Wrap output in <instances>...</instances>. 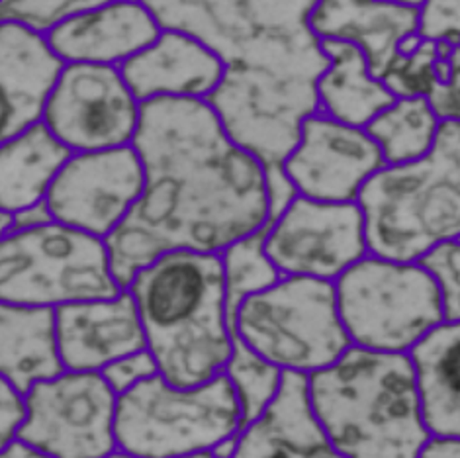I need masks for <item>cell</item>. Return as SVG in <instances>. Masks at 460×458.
<instances>
[{"instance_id": "1", "label": "cell", "mask_w": 460, "mask_h": 458, "mask_svg": "<svg viewBox=\"0 0 460 458\" xmlns=\"http://www.w3.org/2000/svg\"><path fill=\"white\" fill-rule=\"evenodd\" d=\"M131 145L144 165V194L106 239L124 290L163 255H222L269 225L265 165L235 144L206 101L141 104Z\"/></svg>"}, {"instance_id": "2", "label": "cell", "mask_w": 460, "mask_h": 458, "mask_svg": "<svg viewBox=\"0 0 460 458\" xmlns=\"http://www.w3.org/2000/svg\"><path fill=\"white\" fill-rule=\"evenodd\" d=\"M163 30L194 36L226 73L208 98L226 132L265 167L284 165L302 126L320 114L317 83L330 67L310 26L315 3L204 0L146 3Z\"/></svg>"}, {"instance_id": "3", "label": "cell", "mask_w": 460, "mask_h": 458, "mask_svg": "<svg viewBox=\"0 0 460 458\" xmlns=\"http://www.w3.org/2000/svg\"><path fill=\"white\" fill-rule=\"evenodd\" d=\"M134 296L147 351L171 386L194 388L224 374L234 353L222 255L174 251L141 269Z\"/></svg>"}, {"instance_id": "4", "label": "cell", "mask_w": 460, "mask_h": 458, "mask_svg": "<svg viewBox=\"0 0 460 458\" xmlns=\"http://www.w3.org/2000/svg\"><path fill=\"white\" fill-rule=\"evenodd\" d=\"M308 386L315 418L343 458H418L431 439L410 355L350 347Z\"/></svg>"}, {"instance_id": "5", "label": "cell", "mask_w": 460, "mask_h": 458, "mask_svg": "<svg viewBox=\"0 0 460 458\" xmlns=\"http://www.w3.org/2000/svg\"><path fill=\"white\" fill-rule=\"evenodd\" d=\"M368 253L420 263L460 239V122H441L427 157L376 172L358 196Z\"/></svg>"}, {"instance_id": "6", "label": "cell", "mask_w": 460, "mask_h": 458, "mask_svg": "<svg viewBox=\"0 0 460 458\" xmlns=\"http://www.w3.org/2000/svg\"><path fill=\"white\" fill-rule=\"evenodd\" d=\"M241 433V408L226 374L177 388L157 374L118 398V449L137 458L216 451Z\"/></svg>"}, {"instance_id": "7", "label": "cell", "mask_w": 460, "mask_h": 458, "mask_svg": "<svg viewBox=\"0 0 460 458\" xmlns=\"http://www.w3.org/2000/svg\"><path fill=\"white\" fill-rule=\"evenodd\" d=\"M124 288L104 239L58 222L0 242V302L30 308L114 300Z\"/></svg>"}, {"instance_id": "8", "label": "cell", "mask_w": 460, "mask_h": 458, "mask_svg": "<svg viewBox=\"0 0 460 458\" xmlns=\"http://www.w3.org/2000/svg\"><path fill=\"white\" fill-rule=\"evenodd\" d=\"M232 333L282 373L305 376L333 366L353 347L339 313L335 282L302 277H284L247 298Z\"/></svg>"}, {"instance_id": "9", "label": "cell", "mask_w": 460, "mask_h": 458, "mask_svg": "<svg viewBox=\"0 0 460 458\" xmlns=\"http://www.w3.org/2000/svg\"><path fill=\"white\" fill-rule=\"evenodd\" d=\"M337 305L353 347L410 355L445 323L441 292L420 263L367 255L335 280Z\"/></svg>"}, {"instance_id": "10", "label": "cell", "mask_w": 460, "mask_h": 458, "mask_svg": "<svg viewBox=\"0 0 460 458\" xmlns=\"http://www.w3.org/2000/svg\"><path fill=\"white\" fill-rule=\"evenodd\" d=\"M18 439L51 458H104L118 451V396L101 373H63L26 394Z\"/></svg>"}, {"instance_id": "11", "label": "cell", "mask_w": 460, "mask_h": 458, "mask_svg": "<svg viewBox=\"0 0 460 458\" xmlns=\"http://www.w3.org/2000/svg\"><path fill=\"white\" fill-rule=\"evenodd\" d=\"M141 104L119 67L67 65L53 91L43 124L73 153L119 149L134 144Z\"/></svg>"}, {"instance_id": "12", "label": "cell", "mask_w": 460, "mask_h": 458, "mask_svg": "<svg viewBox=\"0 0 460 458\" xmlns=\"http://www.w3.org/2000/svg\"><path fill=\"white\" fill-rule=\"evenodd\" d=\"M267 255L282 277L335 282L368 253L365 214L357 202L298 196L267 235Z\"/></svg>"}, {"instance_id": "13", "label": "cell", "mask_w": 460, "mask_h": 458, "mask_svg": "<svg viewBox=\"0 0 460 458\" xmlns=\"http://www.w3.org/2000/svg\"><path fill=\"white\" fill-rule=\"evenodd\" d=\"M144 187L146 172L134 145L75 153L46 202L58 224L106 242L134 210Z\"/></svg>"}, {"instance_id": "14", "label": "cell", "mask_w": 460, "mask_h": 458, "mask_svg": "<svg viewBox=\"0 0 460 458\" xmlns=\"http://www.w3.org/2000/svg\"><path fill=\"white\" fill-rule=\"evenodd\" d=\"M282 167L304 198L353 204L365 184L388 165L367 129L320 112L305 119L300 144Z\"/></svg>"}, {"instance_id": "15", "label": "cell", "mask_w": 460, "mask_h": 458, "mask_svg": "<svg viewBox=\"0 0 460 458\" xmlns=\"http://www.w3.org/2000/svg\"><path fill=\"white\" fill-rule=\"evenodd\" d=\"M59 353L69 373H102L128 355L146 351L147 341L134 296L61 305L56 310Z\"/></svg>"}, {"instance_id": "16", "label": "cell", "mask_w": 460, "mask_h": 458, "mask_svg": "<svg viewBox=\"0 0 460 458\" xmlns=\"http://www.w3.org/2000/svg\"><path fill=\"white\" fill-rule=\"evenodd\" d=\"M161 34L163 28L146 3H98L63 22L48 40L67 65L122 67Z\"/></svg>"}, {"instance_id": "17", "label": "cell", "mask_w": 460, "mask_h": 458, "mask_svg": "<svg viewBox=\"0 0 460 458\" xmlns=\"http://www.w3.org/2000/svg\"><path fill=\"white\" fill-rule=\"evenodd\" d=\"M65 67L67 63L53 51L46 36L13 22L0 24L3 144L43 122Z\"/></svg>"}, {"instance_id": "18", "label": "cell", "mask_w": 460, "mask_h": 458, "mask_svg": "<svg viewBox=\"0 0 460 458\" xmlns=\"http://www.w3.org/2000/svg\"><path fill=\"white\" fill-rule=\"evenodd\" d=\"M119 73L139 104H146L159 98L208 101L222 83L226 67L200 40L163 30L159 40L126 61Z\"/></svg>"}, {"instance_id": "19", "label": "cell", "mask_w": 460, "mask_h": 458, "mask_svg": "<svg viewBox=\"0 0 460 458\" xmlns=\"http://www.w3.org/2000/svg\"><path fill=\"white\" fill-rule=\"evenodd\" d=\"M418 3H315L310 26L315 36L353 43L365 53L370 73L382 81L405 40L420 36Z\"/></svg>"}, {"instance_id": "20", "label": "cell", "mask_w": 460, "mask_h": 458, "mask_svg": "<svg viewBox=\"0 0 460 458\" xmlns=\"http://www.w3.org/2000/svg\"><path fill=\"white\" fill-rule=\"evenodd\" d=\"M232 458H343L315 418L308 376L284 373L277 400L237 435Z\"/></svg>"}, {"instance_id": "21", "label": "cell", "mask_w": 460, "mask_h": 458, "mask_svg": "<svg viewBox=\"0 0 460 458\" xmlns=\"http://www.w3.org/2000/svg\"><path fill=\"white\" fill-rule=\"evenodd\" d=\"M0 373L22 396L67 373L59 353L56 310L0 304Z\"/></svg>"}, {"instance_id": "22", "label": "cell", "mask_w": 460, "mask_h": 458, "mask_svg": "<svg viewBox=\"0 0 460 458\" xmlns=\"http://www.w3.org/2000/svg\"><path fill=\"white\" fill-rule=\"evenodd\" d=\"M75 153L40 122L0 147V210L18 214L48 200Z\"/></svg>"}, {"instance_id": "23", "label": "cell", "mask_w": 460, "mask_h": 458, "mask_svg": "<svg viewBox=\"0 0 460 458\" xmlns=\"http://www.w3.org/2000/svg\"><path fill=\"white\" fill-rule=\"evenodd\" d=\"M410 358L431 437L460 439V323L435 327Z\"/></svg>"}, {"instance_id": "24", "label": "cell", "mask_w": 460, "mask_h": 458, "mask_svg": "<svg viewBox=\"0 0 460 458\" xmlns=\"http://www.w3.org/2000/svg\"><path fill=\"white\" fill-rule=\"evenodd\" d=\"M330 67L317 83L320 112L337 122L365 129L398 101L386 84L370 73L365 53L353 43L323 40Z\"/></svg>"}, {"instance_id": "25", "label": "cell", "mask_w": 460, "mask_h": 458, "mask_svg": "<svg viewBox=\"0 0 460 458\" xmlns=\"http://www.w3.org/2000/svg\"><path fill=\"white\" fill-rule=\"evenodd\" d=\"M441 118L429 98H400L365 128L388 167L408 165L431 153Z\"/></svg>"}, {"instance_id": "26", "label": "cell", "mask_w": 460, "mask_h": 458, "mask_svg": "<svg viewBox=\"0 0 460 458\" xmlns=\"http://www.w3.org/2000/svg\"><path fill=\"white\" fill-rule=\"evenodd\" d=\"M269 227L270 225H265L257 233L239 239L237 243H234L222 253L227 313L232 330L241 304L247 298L255 296V294H261L279 285L284 278L267 255L265 245Z\"/></svg>"}, {"instance_id": "27", "label": "cell", "mask_w": 460, "mask_h": 458, "mask_svg": "<svg viewBox=\"0 0 460 458\" xmlns=\"http://www.w3.org/2000/svg\"><path fill=\"white\" fill-rule=\"evenodd\" d=\"M224 374L232 382L241 408V431L257 421L277 400L284 373L239 339L234 333V353Z\"/></svg>"}, {"instance_id": "28", "label": "cell", "mask_w": 460, "mask_h": 458, "mask_svg": "<svg viewBox=\"0 0 460 458\" xmlns=\"http://www.w3.org/2000/svg\"><path fill=\"white\" fill-rule=\"evenodd\" d=\"M448 43L423 40L410 53H400L388 67L382 83L398 98H431L441 84V61L451 57Z\"/></svg>"}, {"instance_id": "29", "label": "cell", "mask_w": 460, "mask_h": 458, "mask_svg": "<svg viewBox=\"0 0 460 458\" xmlns=\"http://www.w3.org/2000/svg\"><path fill=\"white\" fill-rule=\"evenodd\" d=\"M98 3H67V0H4L0 3V24L13 22L36 34L49 36L75 14L96 6Z\"/></svg>"}, {"instance_id": "30", "label": "cell", "mask_w": 460, "mask_h": 458, "mask_svg": "<svg viewBox=\"0 0 460 458\" xmlns=\"http://www.w3.org/2000/svg\"><path fill=\"white\" fill-rule=\"evenodd\" d=\"M420 265L439 286L445 321L460 323V239L435 247Z\"/></svg>"}, {"instance_id": "31", "label": "cell", "mask_w": 460, "mask_h": 458, "mask_svg": "<svg viewBox=\"0 0 460 458\" xmlns=\"http://www.w3.org/2000/svg\"><path fill=\"white\" fill-rule=\"evenodd\" d=\"M101 374L108 382V386L114 390V394L119 398L128 394L129 390L144 384V382L155 378L159 374V366L155 357L146 348V351L119 358V361L112 363L111 366H106Z\"/></svg>"}, {"instance_id": "32", "label": "cell", "mask_w": 460, "mask_h": 458, "mask_svg": "<svg viewBox=\"0 0 460 458\" xmlns=\"http://www.w3.org/2000/svg\"><path fill=\"white\" fill-rule=\"evenodd\" d=\"M420 36L423 40L460 46V0L455 3H425L421 4Z\"/></svg>"}, {"instance_id": "33", "label": "cell", "mask_w": 460, "mask_h": 458, "mask_svg": "<svg viewBox=\"0 0 460 458\" xmlns=\"http://www.w3.org/2000/svg\"><path fill=\"white\" fill-rule=\"evenodd\" d=\"M28 419L26 396H22L8 382L0 384V449L18 439L20 429Z\"/></svg>"}, {"instance_id": "34", "label": "cell", "mask_w": 460, "mask_h": 458, "mask_svg": "<svg viewBox=\"0 0 460 458\" xmlns=\"http://www.w3.org/2000/svg\"><path fill=\"white\" fill-rule=\"evenodd\" d=\"M441 122H460V46L448 57V79L429 98Z\"/></svg>"}, {"instance_id": "35", "label": "cell", "mask_w": 460, "mask_h": 458, "mask_svg": "<svg viewBox=\"0 0 460 458\" xmlns=\"http://www.w3.org/2000/svg\"><path fill=\"white\" fill-rule=\"evenodd\" d=\"M265 177H267V192H269V210H270L269 225H270L290 208L292 202L298 198L300 194L282 165L265 167Z\"/></svg>"}, {"instance_id": "36", "label": "cell", "mask_w": 460, "mask_h": 458, "mask_svg": "<svg viewBox=\"0 0 460 458\" xmlns=\"http://www.w3.org/2000/svg\"><path fill=\"white\" fill-rule=\"evenodd\" d=\"M53 216L48 208V202H41L38 206H31L28 210H22L18 214H14V229L13 233L16 232H26V229H36L41 225L53 224Z\"/></svg>"}, {"instance_id": "37", "label": "cell", "mask_w": 460, "mask_h": 458, "mask_svg": "<svg viewBox=\"0 0 460 458\" xmlns=\"http://www.w3.org/2000/svg\"><path fill=\"white\" fill-rule=\"evenodd\" d=\"M418 458H460V439L431 437L425 443Z\"/></svg>"}, {"instance_id": "38", "label": "cell", "mask_w": 460, "mask_h": 458, "mask_svg": "<svg viewBox=\"0 0 460 458\" xmlns=\"http://www.w3.org/2000/svg\"><path fill=\"white\" fill-rule=\"evenodd\" d=\"M0 458H51V456L43 454L41 451L34 449V446H30L24 441L16 439L8 446H4L3 451H0Z\"/></svg>"}, {"instance_id": "39", "label": "cell", "mask_w": 460, "mask_h": 458, "mask_svg": "<svg viewBox=\"0 0 460 458\" xmlns=\"http://www.w3.org/2000/svg\"><path fill=\"white\" fill-rule=\"evenodd\" d=\"M179 458H222V456H217L214 451H206V453H196V454L179 456Z\"/></svg>"}, {"instance_id": "40", "label": "cell", "mask_w": 460, "mask_h": 458, "mask_svg": "<svg viewBox=\"0 0 460 458\" xmlns=\"http://www.w3.org/2000/svg\"><path fill=\"white\" fill-rule=\"evenodd\" d=\"M104 458H137V456H134V454H128V453H124V451H114L112 454H108V456H104Z\"/></svg>"}]
</instances>
